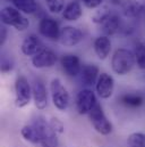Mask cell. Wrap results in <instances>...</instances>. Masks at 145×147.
<instances>
[{"mask_svg": "<svg viewBox=\"0 0 145 147\" xmlns=\"http://www.w3.org/2000/svg\"><path fill=\"white\" fill-rule=\"evenodd\" d=\"M114 90V80L111 74L103 72L100 74L96 84H95V91L98 96L102 99H109Z\"/></svg>", "mask_w": 145, "mask_h": 147, "instance_id": "obj_13", "label": "cell"}, {"mask_svg": "<svg viewBox=\"0 0 145 147\" xmlns=\"http://www.w3.org/2000/svg\"><path fill=\"white\" fill-rule=\"evenodd\" d=\"M1 23L6 26H11L16 31H26L30 26V21L22 11L14 6H5L0 13Z\"/></svg>", "mask_w": 145, "mask_h": 147, "instance_id": "obj_2", "label": "cell"}, {"mask_svg": "<svg viewBox=\"0 0 145 147\" xmlns=\"http://www.w3.org/2000/svg\"><path fill=\"white\" fill-rule=\"evenodd\" d=\"M7 37H8V29L6 28V25H1L0 28V46H3L7 41Z\"/></svg>", "mask_w": 145, "mask_h": 147, "instance_id": "obj_30", "label": "cell"}, {"mask_svg": "<svg viewBox=\"0 0 145 147\" xmlns=\"http://www.w3.org/2000/svg\"><path fill=\"white\" fill-rule=\"evenodd\" d=\"M111 13H112V10L109 8L108 6H102V7H100L98 10H95V13L92 15L91 20H92L93 23L100 25Z\"/></svg>", "mask_w": 145, "mask_h": 147, "instance_id": "obj_25", "label": "cell"}, {"mask_svg": "<svg viewBox=\"0 0 145 147\" xmlns=\"http://www.w3.org/2000/svg\"><path fill=\"white\" fill-rule=\"evenodd\" d=\"M13 67H14V65H13V62L8 58V57H2L1 58V72H3V73H8V72H10L11 70H13Z\"/></svg>", "mask_w": 145, "mask_h": 147, "instance_id": "obj_28", "label": "cell"}, {"mask_svg": "<svg viewBox=\"0 0 145 147\" xmlns=\"http://www.w3.org/2000/svg\"><path fill=\"white\" fill-rule=\"evenodd\" d=\"M127 147H145V134L133 132L127 138Z\"/></svg>", "mask_w": 145, "mask_h": 147, "instance_id": "obj_24", "label": "cell"}, {"mask_svg": "<svg viewBox=\"0 0 145 147\" xmlns=\"http://www.w3.org/2000/svg\"><path fill=\"white\" fill-rule=\"evenodd\" d=\"M48 122L43 117H37L33 122L24 125L21 130V135L24 140L31 144H41Z\"/></svg>", "mask_w": 145, "mask_h": 147, "instance_id": "obj_5", "label": "cell"}, {"mask_svg": "<svg viewBox=\"0 0 145 147\" xmlns=\"http://www.w3.org/2000/svg\"><path fill=\"white\" fill-rule=\"evenodd\" d=\"M60 65L65 74L69 78H76L80 74L82 63L77 55L74 54H65L60 58Z\"/></svg>", "mask_w": 145, "mask_h": 147, "instance_id": "obj_12", "label": "cell"}, {"mask_svg": "<svg viewBox=\"0 0 145 147\" xmlns=\"http://www.w3.org/2000/svg\"><path fill=\"white\" fill-rule=\"evenodd\" d=\"M39 32L43 38H45L49 41H59L60 37V31L61 29L59 28V23L49 16H43L37 25Z\"/></svg>", "mask_w": 145, "mask_h": 147, "instance_id": "obj_8", "label": "cell"}, {"mask_svg": "<svg viewBox=\"0 0 145 147\" xmlns=\"http://www.w3.org/2000/svg\"><path fill=\"white\" fill-rule=\"evenodd\" d=\"M104 0H82L83 5L86 7V8H90V9H95V8H99L102 6Z\"/></svg>", "mask_w": 145, "mask_h": 147, "instance_id": "obj_29", "label": "cell"}, {"mask_svg": "<svg viewBox=\"0 0 145 147\" xmlns=\"http://www.w3.org/2000/svg\"><path fill=\"white\" fill-rule=\"evenodd\" d=\"M49 125H50V128H51L55 132H57L58 135L64 132L65 125H64V123H63L58 117H51V119L49 120Z\"/></svg>", "mask_w": 145, "mask_h": 147, "instance_id": "obj_27", "label": "cell"}, {"mask_svg": "<svg viewBox=\"0 0 145 147\" xmlns=\"http://www.w3.org/2000/svg\"><path fill=\"white\" fill-rule=\"evenodd\" d=\"M44 49V45L41 39L35 34H30L25 38L21 45V51L27 57H33Z\"/></svg>", "mask_w": 145, "mask_h": 147, "instance_id": "obj_15", "label": "cell"}, {"mask_svg": "<svg viewBox=\"0 0 145 147\" xmlns=\"http://www.w3.org/2000/svg\"><path fill=\"white\" fill-rule=\"evenodd\" d=\"M50 95L53 106L60 112H65L69 107L71 95L59 78H53L50 81Z\"/></svg>", "mask_w": 145, "mask_h": 147, "instance_id": "obj_3", "label": "cell"}, {"mask_svg": "<svg viewBox=\"0 0 145 147\" xmlns=\"http://www.w3.org/2000/svg\"><path fill=\"white\" fill-rule=\"evenodd\" d=\"M32 99V86L29 79L19 74L15 80V104L17 107L23 109L31 103Z\"/></svg>", "mask_w": 145, "mask_h": 147, "instance_id": "obj_6", "label": "cell"}, {"mask_svg": "<svg viewBox=\"0 0 145 147\" xmlns=\"http://www.w3.org/2000/svg\"><path fill=\"white\" fill-rule=\"evenodd\" d=\"M122 14L138 23H145V5L136 0H125L120 3Z\"/></svg>", "mask_w": 145, "mask_h": 147, "instance_id": "obj_9", "label": "cell"}, {"mask_svg": "<svg viewBox=\"0 0 145 147\" xmlns=\"http://www.w3.org/2000/svg\"><path fill=\"white\" fill-rule=\"evenodd\" d=\"M84 39V33L78 28H75L72 25H66L60 31L59 43L64 47L72 48L80 43Z\"/></svg>", "mask_w": 145, "mask_h": 147, "instance_id": "obj_10", "label": "cell"}, {"mask_svg": "<svg viewBox=\"0 0 145 147\" xmlns=\"http://www.w3.org/2000/svg\"><path fill=\"white\" fill-rule=\"evenodd\" d=\"M11 5L23 14H35L39 9L36 0H9Z\"/></svg>", "mask_w": 145, "mask_h": 147, "instance_id": "obj_21", "label": "cell"}, {"mask_svg": "<svg viewBox=\"0 0 145 147\" xmlns=\"http://www.w3.org/2000/svg\"><path fill=\"white\" fill-rule=\"evenodd\" d=\"M111 48H112L111 40L107 36H100V37L95 38V40L93 41L94 53L98 56V58L101 61H104L108 58L111 53Z\"/></svg>", "mask_w": 145, "mask_h": 147, "instance_id": "obj_18", "label": "cell"}, {"mask_svg": "<svg viewBox=\"0 0 145 147\" xmlns=\"http://www.w3.org/2000/svg\"><path fill=\"white\" fill-rule=\"evenodd\" d=\"M57 62H58V55L53 50L47 49V48H44L37 55L33 56L32 59H31V63H32L33 67L39 69V70L53 67Z\"/></svg>", "mask_w": 145, "mask_h": 147, "instance_id": "obj_11", "label": "cell"}, {"mask_svg": "<svg viewBox=\"0 0 145 147\" xmlns=\"http://www.w3.org/2000/svg\"><path fill=\"white\" fill-rule=\"evenodd\" d=\"M121 105L129 109H138L145 104V97L141 92H126L119 97Z\"/></svg>", "mask_w": 145, "mask_h": 147, "instance_id": "obj_19", "label": "cell"}, {"mask_svg": "<svg viewBox=\"0 0 145 147\" xmlns=\"http://www.w3.org/2000/svg\"><path fill=\"white\" fill-rule=\"evenodd\" d=\"M48 10L52 14H60L66 7V0H44Z\"/></svg>", "mask_w": 145, "mask_h": 147, "instance_id": "obj_26", "label": "cell"}, {"mask_svg": "<svg viewBox=\"0 0 145 147\" xmlns=\"http://www.w3.org/2000/svg\"><path fill=\"white\" fill-rule=\"evenodd\" d=\"M88 117H90V121H91L94 130L98 134H100L102 136H108L112 132V129H113L112 123L107 117L102 105L99 102L88 113Z\"/></svg>", "mask_w": 145, "mask_h": 147, "instance_id": "obj_4", "label": "cell"}, {"mask_svg": "<svg viewBox=\"0 0 145 147\" xmlns=\"http://www.w3.org/2000/svg\"><path fill=\"white\" fill-rule=\"evenodd\" d=\"M41 146L42 147H58L59 146V142H58V134L55 132L48 122V127L45 128L42 142H41Z\"/></svg>", "mask_w": 145, "mask_h": 147, "instance_id": "obj_22", "label": "cell"}, {"mask_svg": "<svg viewBox=\"0 0 145 147\" xmlns=\"http://www.w3.org/2000/svg\"><path fill=\"white\" fill-rule=\"evenodd\" d=\"M63 18L68 22H76L83 15V8L78 0H72L66 5L64 11L61 13Z\"/></svg>", "mask_w": 145, "mask_h": 147, "instance_id": "obj_20", "label": "cell"}, {"mask_svg": "<svg viewBox=\"0 0 145 147\" xmlns=\"http://www.w3.org/2000/svg\"><path fill=\"white\" fill-rule=\"evenodd\" d=\"M96 96L91 89H82L75 97V109L79 115H88L92 109L96 105Z\"/></svg>", "mask_w": 145, "mask_h": 147, "instance_id": "obj_7", "label": "cell"}, {"mask_svg": "<svg viewBox=\"0 0 145 147\" xmlns=\"http://www.w3.org/2000/svg\"><path fill=\"white\" fill-rule=\"evenodd\" d=\"M136 65L134 51L126 48H118L111 57V69L116 74L124 76L130 73Z\"/></svg>", "mask_w": 145, "mask_h": 147, "instance_id": "obj_1", "label": "cell"}, {"mask_svg": "<svg viewBox=\"0 0 145 147\" xmlns=\"http://www.w3.org/2000/svg\"><path fill=\"white\" fill-rule=\"evenodd\" d=\"M32 99L37 110H44L48 106V90L40 79H35L32 83Z\"/></svg>", "mask_w": 145, "mask_h": 147, "instance_id": "obj_14", "label": "cell"}, {"mask_svg": "<svg viewBox=\"0 0 145 147\" xmlns=\"http://www.w3.org/2000/svg\"><path fill=\"white\" fill-rule=\"evenodd\" d=\"M79 76H80V81L84 86H86V87L94 86V84H96V81L100 76V69L95 64L83 65Z\"/></svg>", "mask_w": 145, "mask_h": 147, "instance_id": "obj_17", "label": "cell"}, {"mask_svg": "<svg viewBox=\"0 0 145 147\" xmlns=\"http://www.w3.org/2000/svg\"><path fill=\"white\" fill-rule=\"evenodd\" d=\"M101 31L103 32V36L111 37L117 34L118 32L121 31L122 29V23H121V18L117 13H111L108 17L100 24Z\"/></svg>", "mask_w": 145, "mask_h": 147, "instance_id": "obj_16", "label": "cell"}, {"mask_svg": "<svg viewBox=\"0 0 145 147\" xmlns=\"http://www.w3.org/2000/svg\"><path fill=\"white\" fill-rule=\"evenodd\" d=\"M136 65L140 70H145V43L138 42L134 49Z\"/></svg>", "mask_w": 145, "mask_h": 147, "instance_id": "obj_23", "label": "cell"}]
</instances>
